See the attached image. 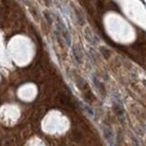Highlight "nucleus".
<instances>
[{
	"label": "nucleus",
	"instance_id": "nucleus-4",
	"mask_svg": "<svg viewBox=\"0 0 146 146\" xmlns=\"http://www.w3.org/2000/svg\"><path fill=\"white\" fill-rule=\"evenodd\" d=\"M113 109L116 111V113L119 116V117H123L124 116V109H123V107H121V105H119V104H113Z\"/></svg>",
	"mask_w": 146,
	"mask_h": 146
},
{
	"label": "nucleus",
	"instance_id": "nucleus-8",
	"mask_svg": "<svg viewBox=\"0 0 146 146\" xmlns=\"http://www.w3.org/2000/svg\"><path fill=\"white\" fill-rule=\"evenodd\" d=\"M144 83H145V84H146V81H144Z\"/></svg>",
	"mask_w": 146,
	"mask_h": 146
},
{
	"label": "nucleus",
	"instance_id": "nucleus-1",
	"mask_svg": "<svg viewBox=\"0 0 146 146\" xmlns=\"http://www.w3.org/2000/svg\"><path fill=\"white\" fill-rule=\"evenodd\" d=\"M56 28H57V31L61 33L62 38L65 40L66 45H68V46H70V45H71V36H70L69 29L66 28L65 24H64V23L61 20V18H60V17H57V18H56Z\"/></svg>",
	"mask_w": 146,
	"mask_h": 146
},
{
	"label": "nucleus",
	"instance_id": "nucleus-3",
	"mask_svg": "<svg viewBox=\"0 0 146 146\" xmlns=\"http://www.w3.org/2000/svg\"><path fill=\"white\" fill-rule=\"evenodd\" d=\"M72 52H73V56H74V58L76 60V62H78V63H81V62H82V54H81V51L79 50V47L74 46L72 48Z\"/></svg>",
	"mask_w": 146,
	"mask_h": 146
},
{
	"label": "nucleus",
	"instance_id": "nucleus-2",
	"mask_svg": "<svg viewBox=\"0 0 146 146\" xmlns=\"http://www.w3.org/2000/svg\"><path fill=\"white\" fill-rule=\"evenodd\" d=\"M92 81H93V84L96 86V88H97V90L98 92L101 94V96H105L106 94V92H105V87L102 86V83L96 78V76H92Z\"/></svg>",
	"mask_w": 146,
	"mask_h": 146
},
{
	"label": "nucleus",
	"instance_id": "nucleus-7",
	"mask_svg": "<svg viewBox=\"0 0 146 146\" xmlns=\"http://www.w3.org/2000/svg\"><path fill=\"white\" fill-rule=\"evenodd\" d=\"M100 52H101L102 55L105 56V58H108V57L110 56V52L106 48V47H101V48H100Z\"/></svg>",
	"mask_w": 146,
	"mask_h": 146
},
{
	"label": "nucleus",
	"instance_id": "nucleus-5",
	"mask_svg": "<svg viewBox=\"0 0 146 146\" xmlns=\"http://www.w3.org/2000/svg\"><path fill=\"white\" fill-rule=\"evenodd\" d=\"M74 11H75V16H76V18H78L79 24H80V25H84L86 20H84V18H83V15L80 13V10L76 9V8H74Z\"/></svg>",
	"mask_w": 146,
	"mask_h": 146
},
{
	"label": "nucleus",
	"instance_id": "nucleus-6",
	"mask_svg": "<svg viewBox=\"0 0 146 146\" xmlns=\"http://www.w3.org/2000/svg\"><path fill=\"white\" fill-rule=\"evenodd\" d=\"M104 133H105V136H106V138L109 141L110 144L112 145V131L110 130L109 128H105V129H104Z\"/></svg>",
	"mask_w": 146,
	"mask_h": 146
}]
</instances>
